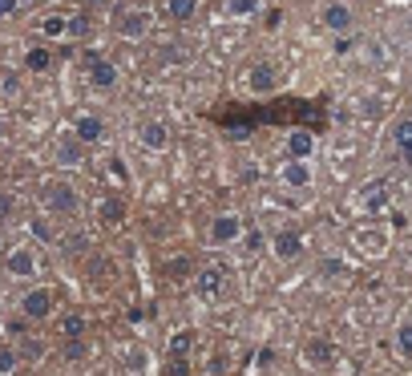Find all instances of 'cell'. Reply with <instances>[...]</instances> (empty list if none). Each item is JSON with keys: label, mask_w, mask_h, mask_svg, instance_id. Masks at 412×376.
Segmentation results:
<instances>
[{"label": "cell", "mask_w": 412, "mask_h": 376, "mask_svg": "<svg viewBox=\"0 0 412 376\" xmlns=\"http://www.w3.org/2000/svg\"><path fill=\"white\" fill-rule=\"evenodd\" d=\"M247 247H250V251H263V247H267V235H263V231H255V235H247Z\"/></svg>", "instance_id": "32"}, {"label": "cell", "mask_w": 412, "mask_h": 376, "mask_svg": "<svg viewBox=\"0 0 412 376\" xmlns=\"http://www.w3.org/2000/svg\"><path fill=\"white\" fill-rule=\"evenodd\" d=\"M4 267H9V276H16V279H33L37 276V267H41V259H37V251L33 247H16V251H9Z\"/></svg>", "instance_id": "4"}, {"label": "cell", "mask_w": 412, "mask_h": 376, "mask_svg": "<svg viewBox=\"0 0 412 376\" xmlns=\"http://www.w3.org/2000/svg\"><path fill=\"white\" fill-rule=\"evenodd\" d=\"M89 85L93 89H113L117 85V69H113V61H105V57H89Z\"/></svg>", "instance_id": "8"}, {"label": "cell", "mask_w": 412, "mask_h": 376, "mask_svg": "<svg viewBox=\"0 0 412 376\" xmlns=\"http://www.w3.org/2000/svg\"><path fill=\"white\" fill-rule=\"evenodd\" d=\"M259 13V0H226V16H250Z\"/></svg>", "instance_id": "25"}, {"label": "cell", "mask_w": 412, "mask_h": 376, "mask_svg": "<svg viewBox=\"0 0 412 376\" xmlns=\"http://www.w3.org/2000/svg\"><path fill=\"white\" fill-rule=\"evenodd\" d=\"M271 251L279 255V259H295L303 251V235L300 231H279V235L271 239Z\"/></svg>", "instance_id": "13"}, {"label": "cell", "mask_w": 412, "mask_h": 376, "mask_svg": "<svg viewBox=\"0 0 412 376\" xmlns=\"http://www.w3.org/2000/svg\"><path fill=\"white\" fill-rule=\"evenodd\" d=\"M41 33H45V37H65V16H45V21H41Z\"/></svg>", "instance_id": "26"}, {"label": "cell", "mask_w": 412, "mask_h": 376, "mask_svg": "<svg viewBox=\"0 0 412 376\" xmlns=\"http://www.w3.org/2000/svg\"><path fill=\"white\" fill-rule=\"evenodd\" d=\"M279 182L291 187V190L312 187V166H307V162H291V158H287V166H279Z\"/></svg>", "instance_id": "10"}, {"label": "cell", "mask_w": 412, "mask_h": 376, "mask_svg": "<svg viewBox=\"0 0 412 376\" xmlns=\"http://www.w3.org/2000/svg\"><path fill=\"white\" fill-rule=\"evenodd\" d=\"M315 154V138L307 134V130H291L287 134V158L291 162H307Z\"/></svg>", "instance_id": "11"}, {"label": "cell", "mask_w": 412, "mask_h": 376, "mask_svg": "<svg viewBox=\"0 0 412 376\" xmlns=\"http://www.w3.org/2000/svg\"><path fill=\"white\" fill-rule=\"evenodd\" d=\"M21 9V0H0V16H13Z\"/></svg>", "instance_id": "35"}, {"label": "cell", "mask_w": 412, "mask_h": 376, "mask_svg": "<svg viewBox=\"0 0 412 376\" xmlns=\"http://www.w3.org/2000/svg\"><path fill=\"white\" fill-rule=\"evenodd\" d=\"M117 28H122L125 41H142L146 33H150V13H142V9H134V13H122Z\"/></svg>", "instance_id": "9"}, {"label": "cell", "mask_w": 412, "mask_h": 376, "mask_svg": "<svg viewBox=\"0 0 412 376\" xmlns=\"http://www.w3.org/2000/svg\"><path fill=\"white\" fill-rule=\"evenodd\" d=\"M49 65H53V53L45 49V45L25 49V69H28V73H49Z\"/></svg>", "instance_id": "16"}, {"label": "cell", "mask_w": 412, "mask_h": 376, "mask_svg": "<svg viewBox=\"0 0 412 376\" xmlns=\"http://www.w3.org/2000/svg\"><path fill=\"white\" fill-rule=\"evenodd\" d=\"M396 348L404 352V356H412V324H404V328L396 332Z\"/></svg>", "instance_id": "28"}, {"label": "cell", "mask_w": 412, "mask_h": 376, "mask_svg": "<svg viewBox=\"0 0 412 376\" xmlns=\"http://www.w3.org/2000/svg\"><path fill=\"white\" fill-rule=\"evenodd\" d=\"M275 85H279V73H275L271 61H259L247 73V89H250V93H275Z\"/></svg>", "instance_id": "7"}, {"label": "cell", "mask_w": 412, "mask_h": 376, "mask_svg": "<svg viewBox=\"0 0 412 376\" xmlns=\"http://www.w3.org/2000/svg\"><path fill=\"white\" fill-rule=\"evenodd\" d=\"M223 291H226V271H223V267L206 263L199 276H194V296H199V300L214 303L218 296H223Z\"/></svg>", "instance_id": "1"}, {"label": "cell", "mask_w": 412, "mask_h": 376, "mask_svg": "<svg viewBox=\"0 0 412 376\" xmlns=\"http://www.w3.org/2000/svg\"><path fill=\"white\" fill-rule=\"evenodd\" d=\"M81 356H85V344H81V340H69V344H65V360H81Z\"/></svg>", "instance_id": "31"}, {"label": "cell", "mask_w": 412, "mask_h": 376, "mask_svg": "<svg viewBox=\"0 0 412 376\" xmlns=\"http://www.w3.org/2000/svg\"><path fill=\"white\" fill-rule=\"evenodd\" d=\"M21 4H25V0H21Z\"/></svg>", "instance_id": "36"}, {"label": "cell", "mask_w": 412, "mask_h": 376, "mask_svg": "<svg viewBox=\"0 0 412 376\" xmlns=\"http://www.w3.org/2000/svg\"><path fill=\"white\" fill-rule=\"evenodd\" d=\"M214 247H226V243H238L243 239V219L238 214H218L211 223V235H206Z\"/></svg>", "instance_id": "3"}, {"label": "cell", "mask_w": 412, "mask_h": 376, "mask_svg": "<svg viewBox=\"0 0 412 376\" xmlns=\"http://www.w3.org/2000/svg\"><path fill=\"white\" fill-rule=\"evenodd\" d=\"M65 37H73V41L89 37V16L85 13H81V16H65Z\"/></svg>", "instance_id": "22"}, {"label": "cell", "mask_w": 412, "mask_h": 376, "mask_svg": "<svg viewBox=\"0 0 412 376\" xmlns=\"http://www.w3.org/2000/svg\"><path fill=\"white\" fill-rule=\"evenodd\" d=\"M324 25L332 28V33H348L352 28V9L344 4V0H332L324 9Z\"/></svg>", "instance_id": "14"}, {"label": "cell", "mask_w": 412, "mask_h": 376, "mask_svg": "<svg viewBox=\"0 0 412 376\" xmlns=\"http://www.w3.org/2000/svg\"><path fill=\"white\" fill-rule=\"evenodd\" d=\"M101 219H105V223H122V219H125V202L122 199H105V202H101Z\"/></svg>", "instance_id": "23"}, {"label": "cell", "mask_w": 412, "mask_h": 376, "mask_svg": "<svg viewBox=\"0 0 412 376\" xmlns=\"http://www.w3.org/2000/svg\"><path fill=\"white\" fill-rule=\"evenodd\" d=\"M69 134H73L81 146H93V142L105 138V122H101L97 113H81V118L73 122V130H69Z\"/></svg>", "instance_id": "5"}, {"label": "cell", "mask_w": 412, "mask_h": 376, "mask_svg": "<svg viewBox=\"0 0 412 376\" xmlns=\"http://www.w3.org/2000/svg\"><path fill=\"white\" fill-rule=\"evenodd\" d=\"M137 138H142L146 150H166V146H170V125H166V122H146Z\"/></svg>", "instance_id": "12"}, {"label": "cell", "mask_w": 412, "mask_h": 376, "mask_svg": "<svg viewBox=\"0 0 412 376\" xmlns=\"http://www.w3.org/2000/svg\"><path fill=\"white\" fill-rule=\"evenodd\" d=\"M166 376H190V360H182V356H170V364H166Z\"/></svg>", "instance_id": "27"}, {"label": "cell", "mask_w": 412, "mask_h": 376, "mask_svg": "<svg viewBox=\"0 0 412 376\" xmlns=\"http://www.w3.org/2000/svg\"><path fill=\"white\" fill-rule=\"evenodd\" d=\"M85 324H89V320H85L81 312L61 315V336H65V340H81V336H85Z\"/></svg>", "instance_id": "20"}, {"label": "cell", "mask_w": 412, "mask_h": 376, "mask_svg": "<svg viewBox=\"0 0 412 376\" xmlns=\"http://www.w3.org/2000/svg\"><path fill=\"white\" fill-rule=\"evenodd\" d=\"M307 360L312 364H332L336 360V344H332V340H312V344H307Z\"/></svg>", "instance_id": "19"}, {"label": "cell", "mask_w": 412, "mask_h": 376, "mask_svg": "<svg viewBox=\"0 0 412 376\" xmlns=\"http://www.w3.org/2000/svg\"><path fill=\"white\" fill-rule=\"evenodd\" d=\"M33 231H37V239H45V243H53V239H57V235L49 231V223H33Z\"/></svg>", "instance_id": "34"}, {"label": "cell", "mask_w": 412, "mask_h": 376, "mask_svg": "<svg viewBox=\"0 0 412 376\" xmlns=\"http://www.w3.org/2000/svg\"><path fill=\"white\" fill-rule=\"evenodd\" d=\"M57 162H61V166H81V142H77V138H61V142H57Z\"/></svg>", "instance_id": "18"}, {"label": "cell", "mask_w": 412, "mask_h": 376, "mask_svg": "<svg viewBox=\"0 0 412 376\" xmlns=\"http://www.w3.org/2000/svg\"><path fill=\"white\" fill-rule=\"evenodd\" d=\"M162 13L170 16V21H194L199 0H162Z\"/></svg>", "instance_id": "15"}, {"label": "cell", "mask_w": 412, "mask_h": 376, "mask_svg": "<svg viewBox=\"0 0 412 376\" xmlns=\"http://www.w3.org/2000/svg\"><path fill=\"white\" fill-rule=\"evenodd\" d=\"M360 202H364V211H384L388 182H372V187H364V190H360Z\"/></svg>", "instance_id": "17"}, {"label": "cell", "mask_w": 412, "mask_h": 376, "mask_svg": "<svg viewBox=\"0 0 412 376\" xmlns=\"http://www.w3.org/2000/svg\"><path fill=\"white\" fill-rule=\"evenodd\" d=\"M16 360H21V356H16L13 348H0V376H4V372H13Z\"/></svg>", "instance_id": "29"}, {"label": "cell", "mask_w": 412, "mask_h": 376, "mask_svg": "<svg viewBox=\"0 0 412 376\" xmlns=\"http://www.w3.org/2000/svg\"><path fill=\"white\" fill-rule=\"evenodd\" d=\"M21 356H25V360H37V356H45V344H41V340H25Z\"/></svg>", "instance_id": "30"}, {"label": "cell", "mask_w": 412, "mask_h": 376, "mask_svg": "<svg viewBox=\"0 0 412 376\" xmlns=\"http://www.w3.org/2000/svg\"><path fill=\"white\" fill-rule=\"evenodd\" d=\"M190 348H194V332H174V340H170V356H182V360H186Z\"/></svg>", "instance_id": "24"}, {"label": "cell", "mask_w": 412, "mask_h": 376, "mask_svg": "<svg viewBox=\"0 0 412 376\" xmlns=\"http://www.w3.org/2000/svg\"><path fill=\"white\" fill-rule=\"evenodd\" d=\"M396 146H400V154H404V162L412 166V118L396 125Z\"/></svg>", "instance_id": "21"}, {"label": "cell", "mask_w": 412, "mask_h": 376, "mask_svg": "<svg viewBox=\"0 0 412 376\" xmlns=\"http://www.w3.org/2000/svg\"><path fill=\"white\" fill-rule=\"evenodd\" d=\"M21 312L28 315V320H45V315H53V291L49 288H33L21 300Z\"/></svg>", "instance_id": "6"}, {"label": "cell", "mask_w": 412, "mask_h": 376, "mask_svg": "<svg viewBox=\"0 0 412 376\" xmlns=\"http://www.w3.org/2000/svg\"><path fill=\"white\" fill-rule=\"evenodd\" d=\"M45 207H49L53 214H77V211H81V199H77L73 187L53 182V187H45Z\"/></svg>", "instance_id": "2"}, {"label": "cell", "mask_w": 412, "mask_h": 376, "mask_svg": "<svg viewBox=\"0 0 412 376\" xmlns=\"http://www.w3.org/2000/svg\"><path fill=\"white\" fill-rule=\"evenodd\" d=\"M13 194H0V219H9V214H13Z\"/></svg>", "instance_id": "33"}]
</instances>
